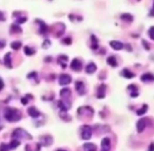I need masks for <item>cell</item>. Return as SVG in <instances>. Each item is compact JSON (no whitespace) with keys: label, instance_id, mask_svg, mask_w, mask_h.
<instances>
[{"label":"cell","instance_id":"cell-28","mask_svg":"<svg viewBox=\"0 0 154 151\" xmlns=\"http://www.w3.org/2000/svg\"><path fill=\"white\" fill-rule=\"evenodd\" d=\"M21 32H22V30H21V28L17 23H14L11 26V33H21Z\"/></svg>","mask_w":154,"mask_h":151},{"label":"cell","instance_id":"cell-34","mask_svg":"<svg viewBox=\"0 0 154 151\" xmlns=\"http://www.w3.org/2000/svg\"><path fill=\"white\" fill-rule=\"evenodd\" d=\"M51 45V41L49 39H45V41H43V43H42V48L43 49H48L49 47Z\"/></svg>","mask_w":154,"mask_h":151},{"label":"cell","instance_id":"cell-37","mask_svg":"<svg viewBox=\"0 0 154 151\" xmlns=\"http://www.w3.org/2000/svg\"><path fill=\"white\" fill-rule=\"evenodd\" d=\"M62 43H65V45H71L72 43V39H71V37H67V38H63L62 39Z\"/></svg>","mask_w":154,"mask_h":151},{"label":"cell","instance_id":"cell-32","mask_svg":"<svg viewBox=\"0 0 154 151\" xmlns=\"http://www.w3.org/2000/svg\"><path fill=\"white\" fill-rule=\"evenodd\" d=\"M11 48L13 49V50H19L21 48V43L20 41H13V43H11Z\"/></svg>","mask_w":154,"mask_h":151},{"label":"cell","instance_id":"cell-27","mask_svg":"<svg viewBox=\"0 0 154 151\" xmlns=\"http://www.w3.org/2000/svg\"><path fill=\"white\" fill-rule=\"evenodd\" d=\"M91 40H92V45H91V49L92 50H97L98 49V40H97V38L95 37L94 35H92L91 36Z\"/></svg>","mask_w":154,"mask_h":151},{"label":"cell","instance_id":"cell-38","mask_svg":"<svg viewBox=\"0 0 154 151\" xmlns=\"http://www.w3.org/2000/svg\"><path fill=\"white\" fill-rule=\"evenodd\" d=\"M143 45H144V48L146 49V50H150V45L147 43L146 40H143Z\"/></svg>","mask_w":154,"mask_h":151},{"label":"cell","instance_id":"cell-2","mask_svg":"<svg viewBox=\"0 0 154 151\" xmlns=\"http://www.w3.org/2000/svg\"><path fill=\"white\" fill-rule=\"evenodd\" d=\"M77 115L79 117H81V119L91 118L94 115V110L89 106H82L77 109Z\"/></svg>","mask_w":154,"mask_h":151},{"label":"cell","instance_id":"cell-29","mask_svg":"<svg viewBox=\"0 0 154 151\" xmlns=\"http://www.w3.org/2000/svg\"><path fill=\"white\" fill-rule=\"evenodd\" d=\"M147 111H148V105L144 104V105H143V107H141L139 110H137V111H136V114H137V115H144V114L146 113Z\"/></svg>","mask_w":154,"mask_h":151},{"label":"cell","instance_id":"cell-20","mask_svg":"<svg viewBox=\"0 0 154 151\" xmlns=\"http://www.w3.org/2000/svg\"><path fill=\"white\" fill-rule=\"evenodd\" d=\"M120 75H123L125 78H128V79H130V78H134V76H135L134 73H132V72L128 69H123V71L120 72Z\"/></svg>","mask_w":154,"mask_h":151},{"label":"cell","instance_id":"cell-15","mask_svg":"<svg viewBox=\"0 0 154 151\" xmlns=\"http://www.w3.org/2000/svg\"><path fill=\"white\" fill-rule=\"evenodd\" d=\"M71 90L69 89V88H63L62 90L60 91V96H61V98L62 99H69L71 96Z\"/></svg>","mask_w":154,"mask_h":151},{"label":"cell","instance_id":"cell-47","mask_svg":"<svg viewBox=\"0 0 154 151\" xmlns=\"http://www.w3.org/2000/svg\"><path fill=\"white\" fill-rule=\"evenodd\" d=\"M57 151H67V150H65V149H58Z\"/></svg>","mask_w":154,"mask_h":151},{"label":"cell","instance_id":"cell-4","mask_svg":"<svg viewBox=\"0 0 154 151\" xmlns=\"http://www.w3.org/2000/svg\"><path fill=\"white\" fill-rule=\"evenodd\" d=\"M92 132H93V129H92L90 126L88 125H84L81 126L80 128V135H81V138L84 140H88L92 138Z\"/></svg>","mask_w":154,"mask_h":151},{"label":"cell","instance_id":"cell-14","mask_svg":"<svg viewBox=\"0 0 154 151\" xmlns=\"http://www.w3.org/2000/svg\"><path fill=\"white\" fill-rule=\"evenodd\" d=\"M28 114H29L31 117H33V118H37V117L40 115V112L38 111L35 107H30V108L28 109Z\"/></svg>","mask_w":154,"mask_h":151},{"label":"cell","instance_id":"cell-48","mask_svg":"<svg viewBox=\"0 0 154 151\" xmlns=\"http://www.w3.org/2000/svg\"><path fill=\"white\" fill-rule=\"evenodd\" d=\"M101 151H109V150H106V149H101Z\"/></svg>","mask_w":154,"mask_h":151},{"label":"cell","instance_id":"cell-42","mask_svg":"<svg viewBox=\"0 0 154 151\" xmlns=\"http://www.w3.org/2000/svg\"><path fill=\"white\" fill-rule=\"evenodd\" d=\"M148 151H154V143L150 144L149 148H148Z\"/></svg>","mask_w":154,"mask_h":151},{"label":"cell","instance_id":"cell-21","mask_svg":"<svg viewBox=\"0 0 154 151\" xmlns=\"http://www.w3.org/2000/svg\"><path fill=\"white\" fill-rule=\"evenodd\" d=\"M36 22H38V23H40V29H39V33L41 35H45L48 33V26L43 21H40V20H36Z\"/></svg>","mask_w":154,"mask_h":151},{"label":"cell","instance_id":"cell-46","mask_svg":"<svg viewBox=\"0 0 154 151\" xmlns=\"http://www.w3.org/2000/svg\"><path fill=\"white\" fill-rule=\"evenodd\" d=\"M126 48H127V49H128V50H132V48H131V47H130V45H126Z\"/></svg>","mask_w":154,"mask_h":151},{"label":"cell","instance_id":"cell-9","mask_svg":"<svg viewBox=\"0 0 154 151\" xmlns=\"http://www.w3.org/2000/svg\"><path fill=\"white\" fill-rule=\"evenodd\" d=\"M146 127H147V119L146 118H141V119H138V122L136 123V130H137V132L141 133Z\"/></svg>","mask_w":154,"mask_h":151},{"label":"cell","instance_id":"cell-10","mask_svg":"<svg viewBox=\"0 0 154 151\" xmlns=\"http://www.w3.org/2000/svg\"><path fill=\"white\" fill-rule=\"evenodd\" d=\"M58 107L60 108V110L63 112H67L69 110V108L71 107V103H69L68 99H63V101H58Z\"/></svg>","mask_w":154,"mask_h":151},{"label":"cell","instance_id":"cell-16","mask_svg":"<svg viewBox=\"0 0 154 151\" xmlns=\"http://www.w3.org/2000/svg\"><path fill=\"white\" fill-rule=\"evenodd\" d=\"M141 82H153V80H154V75L151 74V73H145V74L141 75Z\"/></svg>","mask_w":154,"mask_h":151},{"label":"cell","instance_id":"cell-43","mask_svg":"<svg viewBox=\"0 0 154 151\" xmlns=\"http://www.w3.org/2000/svg\"><path fill=\"white\" fill-rule=\"evenodd\" d=\"M36 72H33V73H30L29 75H28V78H32V77H34V76H36Z\"/></svg>","mask_w":154,"mask_h":151},{"label":"cell","instance_id":"cell-12","mask_svg":"<svg viewBox=\"0 0 154 151\" xmlns=\"http://www.w3.org/2000/svg\"><path fill=\"white\" fill-rule=\"evenodd\" d=\"M110 47L116 51H119L123 48V43L117 41V40H112V41H110Z\"/></svg>","mask_w":154,"mask_h":151},{"label":"cell","instance_id":"cell-36","mask_svg":"<svg viewBox=\"0 0 154 151\" xmlns=\"http://www.w3.org/2000/svg\"><path fill=\"white\" fill-rule=\"evenodd\" d=\"M9 149H10V147L6 144H1L0 145V151H9Z\"/></svg>","mask_w":154,"mask_h":151},{"label":"cell","instance_id":"cell-49","mask_svg":"<svg viewBox=\"0 0 154 151\" xmlns=\"http://www.w3.org/2000/svg\"><path fill=\"white\" fill-rule=\"evenodd\" d=\"M137 1H141V0H137Z\"/></svg>","mask_w":154,"mask_h":151},{"label":"cell","instance_id":"cell-24","mask_svg":"<svg viewBox=\"0 0 154 151\" xmlns=\"http://www.w3.org/2000/svg\"><path fill=\"white\" fill-rule=\"evenodd\" d=\"M104 91H106V86L101 85L98 89H97V97L98 98H102L104 97Z\"/></svg>","mask_w":154,"mask_h":151},{"label":"cell","instance_id":"cell-3","mask_svg":"<svg viewBox=\"0 0 154 151\" xmlns=\"http://www.w3.org/2000/svg\"><path fill=\"white\" fill-rule=\"evenodd\" d=\"M13 135V138L18 140H32V135L29 132H26L24 129H21V128H17L13 131L12 133Z\"/></svg>","mask_w":154,"mask_h":151},{"label":"cell","instance_id":"cell-45","mask_svg":"<svg viewBox=\"0 0 154 151\" xmlns=\"http://www.w3.org/2000/svg\"><path fill=\"white\" fill-rule=\"evenodd\" d=\"M4 15H3V13L2 12H0V21H3L4 20Z\"/></svg>","mask_w":154,"mask_h":151},{"label":"cell","instance_id":"cell-25","mask_svg":"<svg viewBox=\"0 0 154 151\" xmlns=\"http://www.w3.org/2000/svg\"><path fill=\"white\" fill-rule=\"evenodd\" d=\"M107 62L109 66L113 67V68L117 67V60H116V58H115L114 56H110L109 58L107 59Z\"/></svg>","mask_w":154,"mask_h":151},{"label":"cell","instance_id":"cell-1","mask_svg":"<svg viewBox=\"0 0 154 151\" xmlns=\"http://www.w3.org/2000/svg\"><path fill=\"white\" fill-rule=\"evenodd\" d=\"M22 117V114L16 108H6L4 110V118L10 123L19 122Z\"/></svg>","mask_w":154,"mask_h":151},{"label":"cell","instance_id":"cell-6","mask_svg":"<svg viewBox=\"0 0 154 151\" xmlns=\"http://www.w3.org/2000/svg\"><path fill=\"white\" fill-rule=\"evenodd\" d=\"M58 82H59L60 86H67V85H69L71 82H72V77H71L69 74H61L59 76Z\"/></svg>","mask_w":154,"mask_h":151},{"label":"cell","instance_id":"cell-19","mask_svg":"<svg viewBox=\"0 0 154 151\" xmlns=\"http://www.w3.org/2000/svg\"><path fill=\"white\" fill-rule=\"evenodd\" d=\"M96 65L94 64V62H90V64L87 65L86 67V72L88 73V74H93L95 71H96Z\"/></svg>","mask_w":154,"mask_h":151},{"label":"cell","instance_id":"cell-44","mask_svg":"<svg viewBox=\"0 0 154 151\" xmlns=\"http://www.w3.org/2000/svg\"><path fill=\"white\" fill-rule=\"evenodd\" d=\"M5 47V43L3 41V40H0V49H2Z\"/></svg>","mask_w":154,"mask_h":151},{"label":"cell","instance_id":"cell-33","mask_svg":"<svg viewBox=\"0 0 154 151\" xmlns=\"http://www.w3.org/2000/svg\"><path fill=\"white\" fill-rule=\"evenodd\" d=\"M28 20L26 17H20V18H17L16 19V23L17 24H21V23H24V22Z\"/></svg>","mask_w":154,"mask_h":151},{"label":"cell","instance_id":"cell-7","mask_svg":"<svg viewBox=\"0 0 154 151\" xmlns=\"http://www.w3.org/2000/svg\"><path fill=\"white\" fill-rule=\"evenodd\" d=\"M70 67L73 71L79 72L81 70V68H82V64H81V61L79 60L78 58H74L73 60H72V62H71Z\"/></svg>","mask_w":154,"mask_h":151},{"label":"cell","instance_id":"cell-17","mask_svg":"<svg viewBox=\"0 0 154 151\" xmlns=\"http://www.w3.org/2000/svg\"><path fill=\"white\" fill-rule=\"evenodd\" d=\"M128 90H130V95L131 97H137L138 96V90H137V88H136L135 85H130L128 87Z\"/></svg>","mask_w":154,"mask_h":151},{"label":"cell","instance_id":"cell-11","mask_svg":"<svg viewBox=\"0 0 154 151\" xmlns=\"http://www.w3.org/2000/svg\"><path fill=\"white\" fill-rule=\"evenodd\" d=\"M40 149H41L40 143L29 144V145L26 146V151H40Z\"/></svg>","mask_w":154,"mask_h":151},{"label":"cell","instance_id":"cell-31","mask_svg":"<svg viewBox=\"0 0 154 151\" xmlns=\"http://www.w3.org/2000/svg\"><path fill=\"white\" fill-rule=\"evenodd\" d=\"M24 53H26V55H28V56H32L35 54V50L26 45V47H24Z\"/></svg>","mask_w":154,"mask_h":151},{"label":"cell","instance_id":"cell-41","mask_svg":"<svg viewBox=\"0 0 154 151\" xmlns=\"http://www.w3.org/2000/svg\"><path fill=\"white\" fill-rule=\"evenodd\" d=\"M3 87H4V82H3L2 78L0 77V91L2 90V89H3Z\"/></svg>","mask_w":154,"mask_h":151},{"label":"cell","instance_id":"cell-8","mask_svg":"<svg viewBox=\"0 0 154 151\" xmlns=\"http://www.w3.org/2000/svg\"><path fill=\"white\" fill-rule=\"evenodd\" d=\"M53 144V138L51 135H43L40 138V145L45 146V147H49Z\"/></svg>","mask_w":154,"mask_h":151},{"label":"cell","instance_id":"cell-40","mask_svg":"<svg viewBox=\"0 0 154 151\" xmlns=\"http://www.w3.org/2000/svg\"><path fill=\"white\" fill-rule=\"evenodd\" d=\"M149 16L154 17V1H153V6H152L151 11H150V13H149Z\"/></svg>","mask_w":154,"mask_h":151},{"label":"cell","instance_id":"cell-30","mask_svg":"<svg viewBox=\"0 0 154 151\" xmlns=\"http://www.w3.org/2000/svg\"><path fill=\"white\" fill-rule=\"evenodd\" d=\"M19 144H20V140H15L14 138L12 142L10 143V145H9V147H10V149H15V148H17L19 146Z\"/></svg>","mask_w":154,"mask_h":151},{"label":"cell","instance_id":"cell-39","mask_svg":"<svg viewBox=\"0 0 154 151\" xmlns=\"http://www.w3.org/2000/svg\"><path fill=\"white\" fill-rule=\"evenodd\" d=\"M28 97H29V96L21 98V103H22V105H26V104H28Z\"/></svg>","mask_w":154,"mask_h":151},{"label":"cell","instance_id":"cell-35","mask_svg":"<svg viewBox=\"0 0 154 151\" xmlns=\"http://www.w3.org/2000/svg\"><path fill=\"white\" fill-rule=\"evenodd\" d=\"M148 34H149L150 38H151L152 40H154V27L150 28L149 31H148Z\"/></svg>","mask_w":154,"mask_h":151},{"label":"cell","instance_id":"cell-23","mask_svg":"<svg viewBox=\"0 0 154 151\" xmlns=\"http://www.w3.org/2000/svg\"><path fill=\"white\" fill-rule=\"evenodd\" d=\"M4 65L8 67L9 69H12V68H13V65H12V59H11V53L5 54V56H4Z\"/></svg>","mask_w":154,"mask_h":151},{"label":"cell","instance_id":"cell-26","mask_svg":"<svg viewBox=\"0 0 154 151\" xmlns=\"http://www.w3.org/2000/svg\"><path fill=\"white\" fill-rule=\"evenodd\" d=\"M120 18L123 19V20H125V21H127V22L133 21V16H132L131 14H128V13L121 14V16H120Z\"/></svg>","mask_w":154,"mask_h":151},{"label":"cell","instance_id":"cell-18","mask_svg":"<svg viewBox=\"0 0 154 151\" xmlns=\"http://www.w3.org/2000/svg\"><path fill=\"white\" fill-rule=\"evenodd\" d=\"M111 148V140L109 138H104L101 140V149H106V150H110Z\"/></svg>","mask_w":154,"mask_h":151},{"label":"cell","instance_id":"cell-13","mask_svg":"<svg viewBox=\"0 0 154 151\" xmlns=\"http://www.w3.org/2000/svg\"><path fill=\"white\" fill-rule=\"evenodd\" d=\"M68 56L67 55H59L58 56V64L60 65V67L62 68V69H65V67H67V62H68Z\"/></svg>","mask_w":154,"mask_h":151},{"label":"cell","instance_id":"cell-22","mask_svg":"<svg viewBox=\"0 0 154 151\" xmlns=\"http://www.w3.org/2000/svg\"><path fill=\"white\" fill-rule=\"evenodd\" d=\"M97 147L93 143H86L84 145V151H96Z\"/></svg>","mask_w":154,"mask_h":151},{"label":"cell","instance_id":"cell-5","mask_svg":"<svg viewBox=\"0 0 154 151\" xmlns=\"http://www.w3.org/2000/svg\"><path fill=\"white\" fill-rule=\"evenodd\" d=\"M75 90L79 95H84V94H86V86H84V82H81V80H76Z\"/></svg>","mask_w":154,"mask_h":151}]
</instances>
